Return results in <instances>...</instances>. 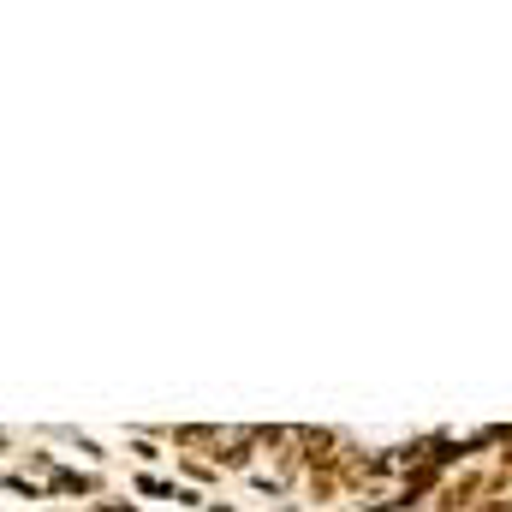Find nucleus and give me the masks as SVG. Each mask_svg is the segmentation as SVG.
Masks as SVG:
<instances>
[{
	"label": "nucleus",
	"mask_w": 512,
	"mask_h": 512,
	"mask_svg": "<svg viewBox=\"0 0 512 512\" xmlns=\"http://www.w3.org/2000/svg\"><path fill=\"white\" fill-rule=\"evenodd\" d=\"M48 495H101V477H90V470H60L54 465V477H48Z\"/></svg>",
	"instance_id": "obj_1"
},
{
	"label": "nucleus",
	"mask_w": 512,
	"mask_h": 512,
	"mask_svg": "<svg viewBox=\"0 0 512 512\" xmlns=\"http://www.w3.org/2000/svg\"><path fill=\"white\" fill-rule=\"evenodd\" d=\"M131 453H137L143 465H156V459H161V447H156V441H131Z\"/></svg>",
	"instance_id": "obj_2"
},
{
	"label": "nucleus",
	"mask_w": 512,
	"mask_h": 512,
	"mask_svg": "<svg viewBox=\"0 0 512 512\" xmlns=\"http://www.w3.org/2000/svg\"><path fill=\"white\" fill-rule=\"evenodd\" d=\"M96 512H137V507H131V500H101Z\"/></svg>",
	"instance_id": "obj_3"
}]
</instances>
